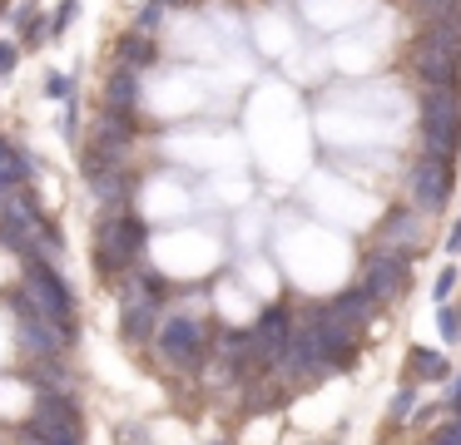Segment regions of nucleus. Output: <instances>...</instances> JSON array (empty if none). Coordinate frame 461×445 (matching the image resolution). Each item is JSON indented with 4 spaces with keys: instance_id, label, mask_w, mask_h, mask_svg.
I'll return each mask as SVG.
<instances>
[{
    "instance_id": "obj_1",
    "label": "nucleus",
    "mask_w": 461,
    "mask_h": 445,
    "mask_svg": "<svg viewBox=\"0 0 461 445\" xmlns=\"http://www.w3.org/2000/svg\"><path fill=\"white\" fill-rule=\"evenodd\" d=\"M411 69L421 85H456L461 75V20H427L417 40H411Z\"/></svg>"
},
{
    "instance_id": "obj_2",
    "label": "nucleus",
    "mask_w": 461,
    "mask_h": 445,
    "mask_svg": "<svg viewBox=\"0 0 461 445\" xmlns=\"http://www.w3.org/2000/svg\"><path fill=\"white\" fill-rule=\"evenodd\" d=\"M456 144H461V94L456 85H431L421 94V154L451 164Z\"/></svg>"
},
{
    "instance_id": "obj_3",
    "label": "nucleus",
    "mask_w": 461,
    "mask_h": 445,
    "mask_svg": "<svg viewBox=\"0 0 461 445\" xmlns=\"http://www.w3.org/2000/svg\"><path fill=\"white\" fill-rule=\"evenodd\" d=\"M21 297L35 307V312L45 316V322L65 326V332L75 336V297L70 287L60 282V277L50 272V267L41 263V257H31V267H25V282H21Z\"/></svg>"
},
{
    "instance_id": "obj_4",
    "label": "nucleus",
    "mask_w": 461,
    "mask_h": 445,
    "mask_svg": "<svg viewBox=\"0 0 461 445\" xmlns=\"http://www.w3.org/2000/svg\"><path fill=\"white\" fill-rule=\"evenodd\" d=\"M144 223L134 213H114L110 223L100 227V247H95V257H100V272H130V263L144 253Z\"/></svg>"
},
{
    "instance_id": "obj_5",
    "label": "nucleus",
    "mask_w": 461,
    "mask_h": 445,
    "mask_svg": "<svg viewBox=\"0 0 461 445\" xmlns=\"http://www.w3.org/2000/svg\"><path fill=\"white\" fill-rule=\"evenodd\" d=\"M407 193H411V203H417L421 213H437V208H447V193H451V164H447V158L421 154L417 164L407 168Z\"/></svg>"
},
{
    "instance_id": "obj_6",
    "label": "nucleus",
    "mask_w": 461,
    "mask_h": 445,
    "mask_svg": "<svg viewBox=\"0 0 461 445\" xmlns=\"http://www.w3.org/2000/svg\"><path fill=\"white\" fill-rule=\"evenodd\" d=\"M15 332H21V342H25V352H31V356H55L60 346H70V332L55 326V322H45V316L35 312L21 292H15Z\"/></svg>"
},
{
    "instance_id": "obj_7",
    "label": "nucleus",
    "mask_w": 461,
    "mask_h": 445,
    "mask_svg": "<svg viewBox=\"0 0 461 445\" xmlns=\"http://www.w3.org/2000/svg\"><path fill=\"white\" fill-rule=\"evenodd\" d=\"M402 282H407V257H402L397 247H382V253H372L367 263H362V292H367L372 302L397 297Z\"/></svg>"
},
{
    "instance_id": "obj_8",
    "label": "nucleus",
    "mask_w": 461,
    "mask_h": 445,
    "mask_svg": "<svg viewBox=\"0 0 461 445\" xmlns=\"http://www.w3.org/2000/svg\"><path fill=\"white\" fill-rule=\"evenodd\" d=\"M159 356L169 366H194L203 356V326L194 316H164L159 326Z\"/></svg>"
},
{
    "instance_id": "obj_9",
    "label": "nucleus",
    "mask_w": 461,
    "mask_h": 445,
    "mask_svg": "<svg viewBox=\"0 0 461 445\" xmlns=\"http://www.w3.org/2000/svg\"><path fill=\"white\" fill-rule=\"evenodd\" d=\"M278 361V371L288 376V381H312V376L328 366V356H322V346H318V336L303 326V332H293L288 342H283V352L273 356Z\"/></svg>"
},
{
    "instance_id": "obj_10",
    "label": "nucleus",
    "mask_w": 461,
    "mask_h": 445,
    "mask_svg": "<svg viewBox=\"0 0 461 445\" xmlns=\"http://www.w3.org/2000/svg\"><path fill=\"white\" fill-rule=\"evenodd\" d=\"M293 336V316H288V307H268V312L258 316V326L249 332V342H253V356L258 361H273V356L283 352V342Z\"/></svg>"
},
{
    "instance_id": "obj_11",
    "label": "nucleus",
    "mask_w": 461,
    "mask_h": 445,
    "mask_svg": "<svg viewBox=\"0 0 461 445\" xmlns=\"http://www.w3.org/2000/svg\"><path fill=\"white\" fill-rule=\"evenodd\" d=\"M104 104L110 109H134L140 104V69H114L110 85H104Z\"/></svg>"
},
{
    "instance_id": "obj_12",
    "label": "nucleus",
    "mask_w": 461,
    "mask_h": 445,
    "mask_svg": "<svg viewBox=\"0 0 461 445\" xmlns=\"http://www.w3.org/2000/svg\"><path fill=\"white\" fill-rule=\"evenodd\" d=\"M328 312L338 316V322H348L352 332H357V326H362V322H367V316H372V297L362 292V287H352V292H342L338 302L328 307Z\"/></svg>"
},
{
    "instance_id": "obj_13",
    "label": "nucleus",
    "mask_w": 461,
    "mask_h": 445,
    "mask_svg": "<svg viewBox=\"0 0 461 445\" xmlns=\"http://www.w3.org/2000/svg\"><path fill=\"white\" fill-rule=\"evenodd\" d=\"M421 233V218L407 213V208H397V213H387V223H382V237H387L392 247H411Z\"/></svg>"
},
{
    "instance_id": "obj_14",
    "label": "nucleus",
    "mask_w": 461,
    "mask_h": 445,
    "mask_svg": "<svg viewBox=\"0 0 461 445\" xmlns=\"http://www.w3.org/2000/svg\"><path fill=\"white\" fill-rule=\"evenodd\" d=\"M149 59H154V45L144 35H124L120 40V65L124 69H140V65H149Z\"/></svg>"
},
{
    "instance_id": "obj_15",
    "label": "nucleus",
    "mask_w": 461,
    "mask_h": 445,
    "mask_svg": "<svg viewBox=\"0 0 461 445\" xmlns=\"http://www.w3.org/2000/svg\"><path fill=\"white\" fill-rule=\"evenodd\" d=\"M411 366H417L421 381H441V376H447V356L427 352V346H417V352H411Z\"/></svg>"
},
{
    "instance_id": "obj_16",
    "label": "nucleus",
    "mask_w": 461,
    "mask_h": 445,
    "mask_svg": "<svg viewBox=\"0 0 461 445\" xmlns=\"http://www.w3.org/2000/svg\"><path fill=\"white\" fill-rule=\"evenodd\" d=\"M25 174H31L25 154H15V148L0 144V183H25Z\"/></svg>"
},
{
    "instance_id": "obj_17",
    "label": "nucleus",
    "mask_w": 461,
    "mask_h": 445,
    "mask_svg": "<svg viewBox=\"0 0 461 445\" xmlns=\"http://www.w3.org/2000/svg\"><path fill=\"white\" fill-rule=\"evenodd\" d=\"M417 5V15H427V20H451L456 15V0H411Z\"/></svg>"
},
{
    "instance_id": "obj_18",
    "label": "nucleus",
    "mask_w": 461,
    "mask_h": 445,
    "mask_svg": "<svg viewBox=\"0 0 461 445\" xmlns=\"http://www.w3.org/2000/svg\"><path fill=\"white\" fill-rule=\"evenodd\" d=\"M437 326H441V336H447V342H461V312H451V307H441Z\"/></svg>"
},
{
    "instance_id": "obj_19",
    "label": "nucleus",
    "mask_w": 461,
    "mask_h": 445,
    "mask_svg": "<svg viewBox=\"0 0 461 445\" xmlns=\"http://www.w3.org/2000/svg\"><path fill=\"white\" fill-rule=\"evenodd\" d=\"M45 94H50V99H70V79H65V75H45Z\"/></svg>"
},
{
    "instance_id": "obj_20",
    "label": "nucleus",
    "mask_w": 461,
    "mask_h": 445,
    "mask_svg": "<svg viewBox=\"0 0 461 445\" xmlns=\"http://www.w3.org/2000/svg\"><path fill=\"white\" fill-rule=\"evenodd\" d=\"M411 405H417V396H411V391H402L397 401H392V421H402V415H411Z\"/></svg>"
},
{
    "instance_id": "obj_21",
    "label": "nucleus",
    "mask_w": 461,
    "mask_h": 445,
    "mask_svg": "<svg viewBox=\"0 0 461 445\" xmlns=\"http://www.w3.org/2000/svg\"><path fill=\"white\" fill-rule=\"evenodd\" d=\"M120 445H149V435L140 425H120Z\"/></svg>"
},
{
    "instance_id": "obj_22",
    "label": "nucleus",
    "mask_w": 461,
    "mask_h": 445,
    "mask_svg": "<svg viewBox=\"0 0 461 445\" xmlns=\"http://www.w3.org/2000/svg\"><path fill=\"white\" fill-rule=\"evenodd\" d=\"M15 69V45H5V40H0V79L11 75Z\"/></svg>"
},
{
    "instance_id": "obj_23",
    "label": "nucleus",
    "mask_w": 461,
    "mask_h": 445,
    "mask_svg": "<svg viewBox=\"0 0 461 445\" xmlns=\"http://www.w3.org/2000/svg\"><path fill=\"white\" fill-rule=\"evenodd\" d=\"M451 287H456V272H451V267H447V272L437 277V297H441V302H447V292H451Z\"/></svg>"
},
{
    "instance_id": "obj_24",
    "label": "nucleus",
    "mask_w": 461,
    "mask_h": 445,
    "mask_svg": "<svg viewBox=\"0 0 461 445\" xmlns=\"http://www.w3.org/2000/svg\"><path fill=\"white\" fill-rule=\"evenodd\" d=\"M70 20H75V5H70V0H65V5H60V15H55V35H60V30L70 25Z\"/></svg>"
},
{
    "instance_id": "obj_25",
    "label": "nucleus",
    "mask_w": 461,
    "mask_h": 445,
    "mask_svg": "<svg viewBox=\"0 0 461 445\" xmlns=\"http://www.w3.org/2000/svg\"><path fill=\"white\" fill-rule=\"evenodd\" d=\"M437 445H461V425H451V431L437 435Z\"/></svg>"
},
{
    "instance_id": "obj_26",
    "label": "nucleus",
    "mask_w": 461,
    "mask_h": 445,
    "mask_svg": "<svg viewBox=\"0 0 461 445\" xmlns=\"http://www.w3.org/2000/svg\"><path fill=\"white\" fill-rule=\"evenodd\" d=\"M154 5H194V0H154Z\"/></svg>"
},
{
    "instance_id": "obj_27",
    "label": "nucleus",
    "mask_w": 461,
    "mask_h": 445,
    "mask_svg": "<svg viewBox=\"0 0 461 445\" xmlns=\"http://www.w3.org/2000/svg\"><path fill=\"white\" fill-rule=\"evenodd\" d=\"M5 193H11V183H0V203H5Z\"/></svg>"
},
{
    "instance_id": "obj_28",
    "label": "nucleus",
    "mask_w": 461,
    "mask_h": 445,
    "mask_svg": "<svg viewBox=\"0 0 461 445\" xmlns=\"http://www.w3.org/2000/svg\"><path fill=\"white\" fill-rule=\"evenodd\" d=\"M451 401H456V405H461V381H456V396H451Z\"/></svg>"
}]
</instances>
